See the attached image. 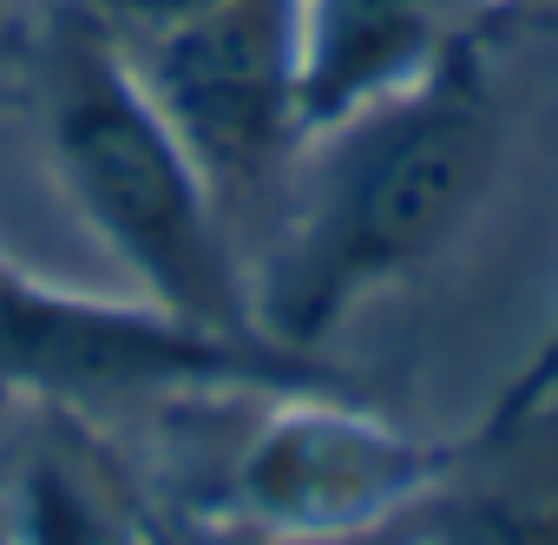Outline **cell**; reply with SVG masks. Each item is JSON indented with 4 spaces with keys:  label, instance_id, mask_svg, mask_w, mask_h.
<instances>
[{
    "label": "cell",
    "instance_id": "cell-2",
    "mask_svg": "<svg viewBox=\"0 0 558 545\" xmlns=\"http://www.w3.org/2000/svg\"><path fill=\"white\" fill-rule=\"evenodd\" d=\"M8 40L40 158L73 217L132 277V296L204 336H256L243 237L132 53L73 0H27Z\"/></svg>",
    "mask_w": 558,
    "mask_h": 545
},
{
    "label": "cell",
    "instance_id": "cell-10",
    "mask_svg": "<svg viewBox=\"0 0 558 545\" xmlns=\"http://www.w3.org/2000/svg\"><path fill=\"white\" fill-rule=\"evenodd\" d=\"M453 493V486H447ZM440 499L401 512V519H381V525H355V532H243V525H204V545H427L434 519H440Z\"/></svg>",
    "mask_w": 558,
    "mask_h": 545
},
{
    "label": "cell",
    "instance_id": "cell-3",
    "mask_svg": "<svg viewBox=\"0 0 558 545\" xmlns=\"http://www.w3.org/2000/svg\"><path fill=\"white\" fill-rule=\"evenodd\" d=\"M303 388H362L329 355H296L256 336H204L138 296L47 283L0 243V395L34 408L119 401H263Z\"/></svg>",
    "mask_w": 558,
    "mask_h": 545
},
{
    "label": "cell",
    "instance_id": "cell-11",
    "mask_svg": "<svg viewBox=\"0 0 558 545\" xmlns=\"http://www.w3.org/2000/svg\"><path fill=\"white\" fill-rule=\"evenodd\" d=\"M73 8H86L112 40L145 47V40L171 34V27H184V21H197V14H210V8H223V0H73Z\"/></svg>",
    "mask_w": 558,
    "mask_h": 545
},
{
    "label": "cell",
    "instance_id": "cell-1",
    "mask_svg": "<svg viewBox=\"0 0 558 545\" xmlns=\"http://www.w3.org/2000/svg\"><path fill=\"white\" fill-rule=\"evenodd\" d=\"M499 171L493 53L316 132L250 250L256 336L323 355L381 290L427 269L480 210Z\"/></svg>",
    "mask_w": 558,
    "mask_h": 545
},
{
    "label": "cell",
    "instance_id": "cell-12",
    "mask_svg": "<svg viewBox=\"0 0 558 545\" xmlns=\"http://www.w3.org/2000/svg\"><path fill=\"white\" fill-rule=\"evenodd\" d=\"M158 545H204V525H197V519H184V512H165Z\"/></svg>",
    "mask_w": 558,
    "mask_h": 545
},
{
    "label": "cell",
    "instance_id": "cell-13",
    "mask_svg": "<svg viewBox=\"0 0 558 545\" xmlns=\"http://www.w3.org/2000/svg\"><path fill=\"white\" fill-rule=\"evenodd\" d=\"M0 8H8V14H21V8H27V0H0Z\"/></svg>",
    "mask_w": 558,
    "mask_h": 545
},
{
    "label": "cell",
    "instance_id": "cell-5",
    "mask_svg": "<svg viewBox=\"0 0 558 545\" xmlns=\"http://www.w3.org/2000/svg\"><path fill=\"white\" fill-rule=\"evenodd\" d=\"M460 447L427 440L375 408L368 388H303L256 401L223 473L217 525L243 532H355L440 499L460 480Z\"/></svg>",
    "mask_w": 558,
    "mask_h": 545
},
{
    "label": "cell",
    "instance_id": "cell-7",
    "mask_svg": "<svg viewBox=\"0 0 558 545\" xmlns=\"http://www.w3.org/2000/svg\"><path fill=\"white\" fill-rule=\"evenodd\" d=\"M165 506L138 493L80 408H40L8 480L0 545H158Z\"/></svg>",
    "mask_w": 558,
    "mask_h": 545
},
{
    "label": "cell",
    "instance_id": "cell-6",
    "mask_svg": "<svg viewBox=\"0 0 558 545\" xmlns=\"http://www.w3.org/2000/svg\"><path fill=\"white\" fill-rule=\"evenodd\" d=\"M532 8L545 0H290L310 138L453 60L499 53Z\"/></svg>",
    "mask_w": 558,
    "mask_h": 545
},
{
    "label": "cell",
    "instance_id": "cell-8",
    "mask_svg": "<svg viewBox=\"0 0 558 545\" xmlns=\"http://www.w3.org/2000/svg\"><path fill=\"white\" fill-rule=\"evenodd\" d=\"M427 545H558V499L532 493H480L460 499V480L427 532Z\"/></svg>",
    "mask_w": 558,
    "mask_h": 545
},
{
    "label": "cell",
    "instance_id": "cell-9",
    "mask_svg": "<svg viewBox=\"0 0 558 545\" xmlns=\"http://www.w3.org/2000/svg\"><path fill=\"white\" fill-rule=\"evenodd\" d=\"M545 421H558V310H551L545 336L525 349V362L506 375V388L493 395V408L473 434V453H499L512 440H532Z\"/></svg>",
    "mask_w": 558,
    "mask_h": 545
},
{
    "label": "cell",
    "instance_id": "cell-4",
    "mask_svg": "<svg viewBox=\"0 0 558 545\" xmlns=\"http://www.w3.org/2000/svg\"><path fill=\"white\" fill-rule=\"evenodd\" d=\"M125 53L171 132L184 138V152L197 158V171L210 178L250 256L310 145L290 0H223V8Z\"/></svg>",
    "mask_w": 558,
    "mask_h": 545
}]
</instances>
